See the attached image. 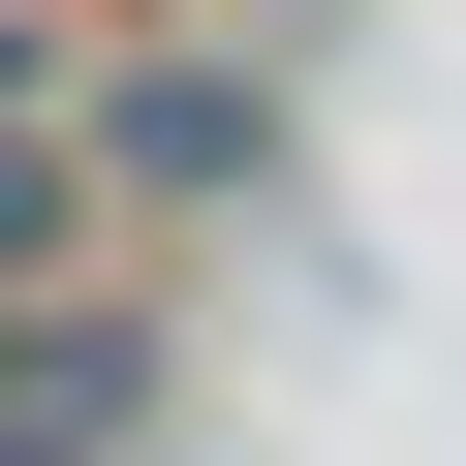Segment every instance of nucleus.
<instances>
[{
  "instance_id": "obj_1",
  "label": "nucleus",
  "mask_w": 466,
  "mask_h": 466,
  "mask_svg": "<svg viewBox=\"0 0 466 466\" xmlns=\"http://www.w3.org/2000/svg\"><path fill=\"white\" fill-rule=\"evenodd\" d=\"M63 125H94V187H156V218H218V187H280V63H94Z\"/></svg>"
},
{
  "instance_id": "obj_2",
  "label": "nucleus",
  "mask_w": 466,
  "mask_h": 466,
  "mask_svg": "<svg viewBox=\"0 0 466 466\" xmlns=\"http://www.w3.org/2000/svg\"><path fill=\"white\" fill-rule=\"evenodd\" d=\"M63 249H94V125L0 94V311H63Z\"/></svg>"
},
{
  "instance_id": "obj_3",
  "label": "nucleus",
  "mask_w": 466,
  "mask_h": 466,
  "mask_svg": "<svg viewBox=\"0 0 466 466\" xmlns=\"http://www.w3.org/2000/svg\"><path fill=\"white\" fill-rule=\"evenodd\" d=\"M0 94H63V32H32V0H0Z\"/></svg>"
}]
</instances>
